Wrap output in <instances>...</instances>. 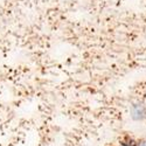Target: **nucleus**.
Returning <instances> with one entry per match:
<instances>
[{
	"label": "nucleus",
	"instance_id": "nucleus-1",
	"mask_svg": "<svg viewBox=\"0 0 146 146\" xmlns=\"http://www.w3.org/2000/svg\"><path fill=\"white\" fill-rule=\"evenodd\" d=\"M129 113L133 121H138V123L146 121V103L143 101L132 102L129 109Z\"/></svg>",
	"mask_w": 146,
	"mask_h": 146
},
{
	"label": "nucleus",
	"instance_id": "nucleus-2",
	"mask_svg": "<svg viewBox=\"0 0 146 146\" xmlns=\"http://www.w3.org/2000/svg\"><path fill=\"white\" fill-rule=\"evenodd\" d=\"M137 144H138V140L135 139L133 137H131V136H125L120 140L121 146H137Z\"/></svg>",
	"mask_w": 146,
	"mask_h": 146
},
{
	"label": "nucleus",
	"instance_id": "nucleus-3",
	"mask_svg": "<svg viewBox=\"0 0 146 146\" xmlns=\"http://www.w3.org/2000/svg\"><path fill=\"white\" fill-rule=\"evenodd\" d=\"M137 146H146V138H144V139H139Z\"/></svg>",
	"mask_w": 146,
	"mask_h": 146
},
{
	"label": "nucleus",
	"instance_id": "nucleus-4",
	"mask_svg": "<svg viewBox=\"0 0 146 146\" xmlns=\"http://www.w3.org/2000/svg\"><path fill=\"white\" fill-rule=\"evenodd\" d=\"M144 96H145V98H146V87H145V89H144Z\"/></svg>",
	"mask_w": 146,
	"mask_h": 146
}]
</instances>
